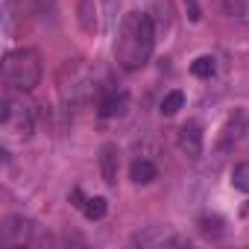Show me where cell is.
I'll return each instance as SVG.
<instances>
[{
	"label": "cell",
	"instance_id": "10",
	"mask_svg": "<svg viewBox=\"0 0 249 249\" xmlns=\"http://www.w3.org/2000/svg\"><path fill=\"white\" fill-rule=\"evenodd\" d=\"M196 229H199L202 237H208V240H220V237L226 234V220L217 217V214H205V217L196 220Z\"/></svg>",
	"mask_w": 249,
	"mask_h": 249
},
{
	"label": "cell",
	"instance_id": "1",
	"mask_svg": "<svg viewBox=\"0 0 249 249\" xmlns=\"http://www.w3.org/2000/svg\"><path fill=\"white\" fill-rule=\"evenodd\" d=\"M156 47V27L153 18L144 12H129L120 24V38L114 44V56L120 62V68L126 71H138L150 62Z\"/></svg>",
	"mask_w": 249,
	"mask_h": 249
},
{
	"label": "cell",
	"instance_id": "5",
	"mask_svg": "<svg viewBox=\"0 0 249 249\" xmlns=\"http://www.w3.org/2000/svg\"><path fill=\"white\" fill-rule=\"evenodd\" d=\"M0 240L3 246H24L33 240V220L24 214H9L0 226Z\"/></svg>",
	"mask_w": 249,
	"mask_h": 249
},
{
	"label": "cell",
	"instance_id": "2",
	"mask_svg": "<svg viewBox=\"0 0 249 249\" xmlns=\"http://www.w3.org/2000/svg\"><path fill=\"white\" fill-rule=\"evenodd\" d=\"M41 53L33 50V47H21V50H12L3 56V79L9 88L15 91H33L38 82H41Z\"/></svg>",
	"mask_w": 249,
	"mask_h": 249
},
{
	"label": "cell",
	"instance_id": "9",
	"mask_svg": "<svg viewBox=\"0 0 249 249\" xmlns=\"http://www.w3.org/2000/svg\"><path fill=\"white\" fill-rule=\"evenodd\" d=\"M243 129H246V114H243V111H234V114L229 117V123H226V126H223L220 150H229L231 144H237V138L243 135Z\"/></svg>",
	"mask_w": 249,
	"mask_h": 249
},
{
	"label": "cell",
	"instance_id": "16",
	"mask_svg": "<svg viewBox=\"0 0 249 249\" xmlns=\"http://www.w3.org/2000/svg\"><path fill=\"white\" fill-rule=\"evenodd\" d=\"M214 56H199V59H194V65H191V73L194 76H199V79H205V76H211L214 73Z\"/></svg>",
	"mask_w": 249,
	"mask_h": 249
},
{
	"label": "cell",
	"instance_id": "8",
	"mask_svg": "<svg viewBox=\"0 0 249 249\" xmlns=\"http://www.w3.org/2000/svg\"><path fill=\"white\" fill-rule=\"evenodd\" d=\"M117 167H120V150L114 144H103L100 150V176L106 185L117 182Z\"/></svg>",
	"mask_w": 249,
	"mask_h": 249
},
{
	"label": "cell",
	"instance_id": "4",
	"mask_svg": "<svg viewBox=\"0 0 249 249\" xmlns=\"http://www.w3.org/2000/svg\"><path fill=\"white\" fill-rule=\"evenodd\" d=\"M0 120H3L6 129H12V132L21 135V138H30L33 129H36V111H33V106H15L9 97H3Z\"/></svg>",
	"mask_w": 249,
	"mask_h": 249
},
{
	"label": "cell",
	"instance_id": "15",
	"mask_svg": "<svg viewBox=\"0 0 249 249\" xmlns=\"http://www.w3.org/2000/svg\"><path fill=\"white\" fill-rule=\"evenodd\" d=\"M185 106V94L182 91H170V94H164V100H161V114H176L179 108Z\"/></svg>",
	"mask_w": 249,
	"mask_h": 249
},
{
	"label": "cell",
	"instance_id": "11",
	"mask_svg": "<svg viewBox=\"0 0 249 249\" xmlns=\"http://www.w3.org/2000/svg\"><path fill=\"white\" fill-rule=\"evenodd\" d=\"M126 103H129V97L126 94H108V97H103L100 100V108H97V114L100 117H114V114H123L126 111Z\"/></svg>",
	"mask_w": 249,
	"mask_h": 249
},
{
	"label": "cell",
	"instance_id": "7",
	"mask_svg": "<svg viewBox=\"0 0 249 249\" xmlns=\"http://www.w3.org/2000/svg\"><path fill=\"white\" fill-rule=\"evenodd\" d=\"M179 150L188 159H196L202 153V126H199L196 120H188L185 126L179 129Z\"/></svg>",
	"mask_w": 249,
	"mask_h": 249
},
{
	"label": "cell",
	"instance_id": "12",
	"mask_svg": "<svg viewBox=\"0 0 249 249\" xmlns=\"http://www.w3.org/2000/svg\"><path fill=\"white\" fill-rule=\"evenodd\" d=\"M129 176H132V182H138V185H150V182L159 176V170H156V164H153V161H147V159H138V161H132V167H129Z\"/></svg>",
	"mask_w": 249,
	"mask_h": 249
},
{
	"label": "cell",
	"instance_id": "6",
	"mask_svg": "<svg viewBox=\"0 0 249 249\" xmlns=\"http://www.w3.org/2000/svg\"><path fill=\"white\" fill-rule=\"evenodd\" d=\"M132 243H138V246H179L182 237L164 226H150L147 231H138L132 237Z\"/></svg>",
	"mask_w": 249,
	"mask_h": 249
},
{
	"label": "cell",
	"instance_id": "14",
	"mask_svg": "<svg viewBox=\"0 0 249 249\" xmlns=\"http://www.w3.org/2000/svg\"><path fill=\"white\" fill-rule=\"evenodd\" d=\"M231 185H234L237 191L249 194V161L234 164V170H231Z\"/></svg>",
	"mask_w": 249,
	"mask_h": 249
},
{
	"label": "cell",
	"instance_id": "13",
	"mask_svg": "<svg viewBox=\"0 0 249 249\" xmlns=\"http://www.w3.org/2000/svg\"><path fill=\"white\" fill-rule=\"evenodd\" d=\"M106 208H108V205H106L103 196H88L85 205H82V214H85L88 220H103V217H106Z\"/></svg>",
	"mask_w": 249,
	"mask_h": 249
},
{
	"label": "cell",
	"instance_id": "3",
	"mask_svg": "<svg viewBox=\"0 0 249 249\" xmlns=\"http://www.w3.org/2000/svg\"><path fill=\"white\" fill-rule=\"evenodd\" d=\"M111 9H114V0H79V6H76L79 27H82L88 36L106 30V24H108V18H111Z\"/></svg>",
	"mask_w": 249,
	"mask_h": 249
},
{
	"label": "cell",
	"instance_id": "17",
	"mask_svg": "<svg viewBox=\"0 0 249 249\" xmlns=\"http://www.w3.org/2000/svg\"><path fill=\"white\" fill-rule=\"evenodd\" d=\"M182 3H185V9H188V18L196 24V21L202 18V12H199V3H196V0H182Z\"/></svg>",
	"mask_w": 249,
	"mask_h": 249
}]
</instances>
